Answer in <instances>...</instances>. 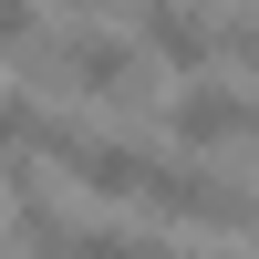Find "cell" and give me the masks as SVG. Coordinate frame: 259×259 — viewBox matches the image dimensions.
Returning <instances> with one entry per match:
<instances>
[{
    "label": "cell",
    "instance_id": "cell-3",
    "mask_svg": "<svg viewBox=\"0 0 259 259\" xmlns=\"http://www.w3.org/2000/svg\"><path fill=\"white\" fill-rule=\"evenodd\" d=\"M166 135L187 145V156H218V145H249L259 135V104L239 83H187L177 104H166Z\"/></svg>",
    "mask_w": 259,
    "mask_h": 259
},
{
    "label": "cell",
    "instance_id": "cell-6",
    "mask_svg": "<svg viewBox=\"0 0 259 259\" xmlns=\"http://www.w3.org/2000/svg\"><path fill=\"white\" fill-rule=\"evenodd\" d=\"M41 135V94H0V156H21V145ZM41 156V145H31Z\"/></svg>",
    "mask_w": 259,
    "mask_h": 259
},
{
    "label": "cell",
    "instance_id": "cell-4",
    "mask_svg": "<svg viewBox=\"0 0 259 259\" xmlns=\"http://www.w3.org/2000/svg\"><path fill=\"white\" fill-rule=\"evenodd\" d=\"M135 41H145L156 62H177V73L218 62V21H207V11H187V0H145V11H135Z\"/></svg>",
    "mask_w": 259,
    "mask_h": 259
},
{
    "label": "cell",
    "instance_id": "cell-10",
    "mask_svg": "<svg viewBox=\"0 0 259 259\" xmlns=\"http://www.w3.org/2000/svg\"><path fill=\"white\" fill-rule=\"evenodd\" d=\"M135 11H145V0H135Z\"/></svg>",
    "mask_w": 259,
    "mask_h": 259
},
{
    "label": "cell",
    "instance_id": "cell-7",
    "mask_svg": "<svg viewBox=\"0 0 259 259\" xmlns=\"http://www.w3.org/2000/svg\"><path fill=\"white\" fill-rule=\"evenodd\" d=\"M62 259H145V239H124V228H73Z\"/></svg>",
    "mask_w": 259,
    "mask_h": 259
},
{
    "label": "cell",
    "instance_id": "cell-1",
    "mask_svg": "<svg viewBox=\"0 0 259 259\" xmlns=\"http://www.w3.org/2000/svg\"><path fill=\"white\" fill-rule=\"evenodd\" d=\"M31 94H52V83H73V94H94V104H145V41L135 31H62V41H31Z\"/></svg>",
    "mask_w": 259,
    "mask_h": 259
},
{
    "label": "cell",
    "instance_id": "cell-5",
    "mask_svg": "<svg viewBox=\"0 0 259 259\" xmlns=\"http://www.w3.org/2000/svg\"><path fill=\"white\" fill-rule=\"evenodd\" d=\"M62 177H83L94 197H135V187H145V145H114V135H73Z\"/></svg>",
    "mask_w": 259,
    "mask_h": 259
},
{
    "label": "cell",
    "instance_id": "cell-8",
    "mask_svg": "<svg viewBox=\"0 0 259 259\" xmlns=\"http://www.w3.org/2000/svg\"><path fill=\"white\" fill-rule=\"evenodd\" d=\"M0 52H31V0H0Z\"/></svg>",
    "mask_w": 259,
    "mask_h": 259
},
{
    "label": "cell",
    "instance_id": "cell-9",
    "mask_svg": "<svg viewBox=\"0 0 259 259\" xmlns=\"http://www.w3.org/2000/svg\"><path fill=\"white\" fill-rule=\"evenodd\" d=\"M62 11H94V0H62Z\"/></svg>",
    "mask_w": 259,
    "mask_h": 259
},
{
    "label": "cell",
    "instance_id": "cell-2",
    "mask_svg": "<svg viewBox=\"0 0 259 259\" xmlns=\"http://www.w3.org/2000/svg\"><path fill=\"white\" fill-rule=\"evenodd\" d=\"M135 207H156V218H187V228H249V218H259V197H249V187L207 177V166H166V156H145Z\"/></svg>",
    "mask_w": 259,
    "mask_h": 259
}]
</instances>
